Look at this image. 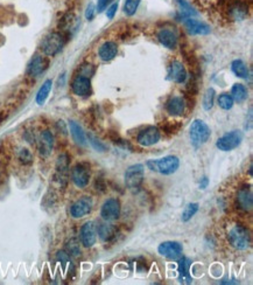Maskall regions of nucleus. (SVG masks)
<instances>
[{
  "instance_id": "a19ab883",
  "label": "nucleus",
  "mask_w": 253,
  "mask_h": 285,
  "mask_svg": "<svg viewBox=\"0 0 253 285\" xmlns=\"http://www.w3.org/2000/svg\"><path fill=\"white\" fill-rule=\"evenodd\" d=\"M56 259L61 263V266L64 268V269H66L68 266H71L70 255L66 252V250H60V252H57Z\"/></svg>"
},
{
  "instance_id": "a211bd4d",
  "label": "nucleus",
  "mask_w": 253,
  "mask_h": 285,
  "mask_svg": "<svg viewBox=\"0 0 253 285\" xmlns=\"http://www.w3.org/2000/svg\"><path fill=\"white\" fill-rule=\"evenodd\" d=\"M188 79V73L184 64L179 60H173L168 67V80L174 83L182 84Z\"/></svg>"
},
{
  "instance_id": "1a4fd4ad",
  "label": "nucleus",
  "mask_w": 253,
  "mask_h": 285,
  "mask_svg": "<svg viewBox=\"0 0 253 285\" xmlns=\"http://www.w3.org/2000/svg\"><path fill=\"white\" fill-rule=\"evenodd\" d=\"M160 138H161V132L160 129L153 125L143 128L142 130L139 131L138 136H136V142L140 146L143 147H149L155 145L156 142H159Z\"/></svg>"
},
{
  "instance_id": "6ab92c4d",
  "label": "nucleus",
  "mask_w": 253,
  "mask_h": 285,
  "mask_svg": "<svg viewBox=\"0 0 253 285\" xmlns=\"http://www.w3.org/2000/svg\"><path fill=\"white\" fill-rule=\"evenodd\" d=\"M71 90L76 96L88 97L91 95V81L89 77L83 75H76L71 82Z\"/></svg>"
},
{
  "instance_id": "58836bf2",
  "label": "nucleus",
  "mask_w": 253,
  "mask_h": 285,
  "mask_svg": "<svg viewBox=\"0 0 253 285\" xmlns=\"http://www.w3.org/2000/svg\"><path fill=\"white\" fill-rule=\"evenodd\" d=\"M161 128L162 130L167 132V134L169 135H173V134H177L179 130L181 129V123L179 122H170V121H165L163 123L161 124Z\"/></svg>"
},
{
  "instance_id": "c756f323",
  "label": "nucleus",
  "mask_w": 253,
  "mask_h": 285,
  "mask_svg": "<svg viewBox=\"0 0 253 285\" xmlns=\"http://www.w3.org/2000/svg\"><path fill=\"white\" fill-rule=\"evenodd\" d=\"M231 70L236 76L241 77V79H248V77L250 76L249 68L244 63V61H242V60L237 59V60L232 61Z\"/></svg>"
},
{
  "instance_id": "a18cd8bd",
  "label": "nucleus",
  "mask_w": 253,
  "mask_h": 285,
  "mask_svg": "<svg viewBox=\"0 0 253 285\" xmlns=\"http://www.w3.org/2000/svg\"><path fill=\"white\" fill-rule=\"evenodd\" d=\"M96 11H97V9H96L94 4L89 5L88 7H87V11H85V18H87V20H89V21H91V20L94 19Z\"/></svg>"
},
{
  "instance_id": "de8ad7c7",
  "label": "nucleus",
  "mask_w": 253,
  "mask_h": 285,
  "mask_svg": "<svg viewBox=\"0 0 253 285\" xmlns=\"http://www.w3.org/2000/svg\"><path fill=\"white\" fill-rule=\"evenodd\" d=\"M209 178H208V176H203L200 181V189H206L208 186H209Z\"/></svg>"
},
{
  "instance_id": "473e14b6",
  "label": "nucleus",
  "mask_w": 253,
  "mask_h": 285,
  "mask_svg": "<svg viewBox=\"0 0 253 285\" xmlns=\"http://www.w3.org/2000/svg\"><path fill=\"white\" fill-rule=\"evenodd\" d=\"M176 4L179 6V9L184 18H191V16L196 15L197 12L191 6L187 0H176Z\"/></svg>"
},
{
  "instance_id": "4c0bfd02",
  "label": "nucleus",
  "mask_w": 253,
  "mask_h": 285,
  "mask_svg": "<svg viewBox=\"0 0 253 285\" xmlns=\"http://www.w3.org/2000/svg\"><path fill=\"white\" fill-rule=\"evenodd\" d=\"M140 1L141 0H126L124 4V13L126 15L132 16L135 14L136 9H138Z\"/></svg>"
},
{
  "instance_id": "9d476101",
  "label": "nucleus",
  "mask_w": 253,
  "mask_h": 285,
  "mask_svg": "<svg viewBox=\"0 0 253 285\" xmlns=\"http://www.w3.org/2000/svg\"><path fill=\"white\" fill-rule=\"evenodd\" d=\"M122 213L121 201L116 198H110L105 200L101 208V216L104 221L111 222L119 219Z\"/></svg>"
},
{
  "instance_id": "4468645a",
  "label": "nucleus",
  "mask_w": 253,
  "mask_h": 285,
  "mask_svg": "<svg viewBox=\"0 0 253 285\" xmlns=\"http://www.w3.org/2000/svg\"><path fill=\"white\" fill-rule=\"evenodd\" d=\"M48 67H49L48 57L41 55V54H36L32 57L28 66H27V75L30 77H39L48 69Z\"/></svg>"
},
{
  "instance_id": "393cba45",
  "label": "nucleus",
  "mask_w": 253,
  "mask_h": 285,
  "mask_svg": "<svg viewBox=\"0 0 253 285\" xmlns=\"http://www.w3.org/2000/svg\"><path fill=\"white\" fill-rule=\"evenodd\" d=\"M118 54V45L115 41H105L103 45L99 47L98 56L102 61L114 60Z\"/></svg>"
},
{
  "instance_id": "bb28decb",
  "label": "nucleus",
  "mask_w": 253,
  "mask_h": 285,
  "mask_svg": "<svg viewBox=\"0 0 253 285\" xmlns=\"http://www.w3.org/2000/svg\"><path fill=\"white\" fill-rule=\"evenodd\" d=\"M69 130L71 134V137H73L74 142H76L80 146H85L87 145V137H85V134L83 131V129L77 122L70 121L69 122Z\"/></svg>"
},
{
  "instance_id": "39448f33",
  "label": "nucleus",
  "mask_w": 253,
  "mask_h": 285,
  "mask_svg": "<svg viewBox=\"0 0 253 285\" xmlns=\"http://www.w3.org/2000/svg\"><path fill=\"white\" fill-rule=\"evenodd\" d=\"M125 186L133 193H136L142 186L145 178V166L142 164L131 165L125 171Z\"/></svg>"
},
{
  "instance_id": "f704fd0d",
  "label": "nucleus",
  "mask_w": 253,
  "mask_h": 285,
  "mask_svg": "<svg viewBox=\"0 0 253 285\" xmlns=\"http://www.w3.org/2000/svg\"><path fill=\"white\" fill-rule=\"evenodd\" d=\"M198 208H200V205L197 202H191L188 203L186 206V208L183 209L182 215H181V220L182 222H188L189 220L194 218V215L198 212Z\"/></svg>"
},
{
  "instance_id": "423d86ee",
  "label": "nucleus",
  "mask_w": 253,
  "mask_h": 285,
  "mask_svg": "<svg viewBox=\"0 0 253 285\" xmlns=\"http://www.w3.org/2000/svg\"><path fill=\"white\" fill-rule=\"evenodd\" d=\"M71 180L78 188H85L91 179V166L89 162L81 161L71 168Z\"/></svg>"
},
{
  "instance_id": "4be33fe9",
  "label": "nucleus",
  "mask_w": 253,
  "mask_h": 285,
  "mask_svg": "<svg viewBox=\"0 0 253 285\" xmlns=\"http://www.w3.org/2000/svg\"><path fill=\"white\" fill-rule=\"evenodd\" d=\"M156 38H158L159 42L163 47H166V48L175 49L177 47V36L175 32H173L172 29H160L158 34H156Z\"/></svg>"
},
{
  "instance_id": "5701e85b",
  "label": "nucleus",
  "mask_w": 253,
  "mask_h": 285,
  "mask_svg": "<svg viewBox=\"0 0 253 285\" xmlns=\"http://www.w3.org/2000/svg\"><path fill=\"white\" fill-rule=\"evenodd\" d=\"M97 235L99 236L102 242H111V241L115 240L116 235H117V227L105 221L104 223H101V225L97 226Z\"/></svg>"
},
{
  "instance_id": "72a5a7b5",
  "label": "nucleus",
  "mask_w": 253,
  "mask_h": 285,
  "mask_svg": "<svg viewBox=\"0 0 253 285\" xmlns=\"http://www.w3.org/2000/svg\"><path fill=\"white\" fill-rule=\"evenodd\" d=\"M215 97H216V91L213 88L206 90V93L203 95V100H202V105H203L204 110L209 111L213 109L214 103H215Z\"/></svg>"
},
{
  "instance_id": "2f4dec72",
  "label": "nucleus",
  "mask_w": 253,
  "mask_h": 285,
  "mask_svg": "<svg viewBox=\"0 0 253 285\" xmlns=\"http://www.w3.org/2000/svg\"><path fill=\"white\" fill-rule=\"evenodd\" d=\"M66 252L73 257L81 256V244L76 237H71L66 243Z\"/></svg>"
},
{
  "instance_id": "f8f14e48",
  "label": "nucleus",
  "mask_w": 253,
  "mask_h": 285,
  "mask_svg": "<svg viewBox=\"0 0 253 285\" xmlns=\"http://www.w3.org/2000/svg\"><path fill=\"white\" fill-rule=\"evenodd\" d=\"M158 253L170 261H177L182 256L183 246L176 241H166L158 247Z\"/></svg>"
},
{
  "instance_id": "f257e3e1",
  "label": "nucleus",
  "mask_w": 253,
  "mask_h": 285,
  "mask_svg": "<svg viewBox=\"0 0 253 285\" xmlns=\"http://www.w3.org/2000/svg\"><path fill=\"white\" fill-rule=\"evenodd\" d=\"M228 241L236 250H248L252 243L251 233L246 227L237 223L229 230Z\"/></svg>"
},
{
  "instance_id": "09e8293b",
  "label": "nucleus",
  "mask_w": 253,
  "mask_h": 285,
  "mask_svg": "<svg viewBox=\"0 0 253 285\" xmlns=\"http://www.w3.org/2000/svg\"><path fill=\"white\" fill-rule=\"evenodd\" d=\"M0 175H1V168H0Z\"/></svg>"
},
{
  "instance_id": "6e6552de",
  "label": "nucleus",
  "mask_w": 253,
  "mask_h": 285,
  "mask_svg": "<svg viewBox=\"0 0 253 285\" xmlns=\"http://www.w3.org/2000/svg\"><path fill=\"white\" fill-rule=\"evenodd\" d=\"M70 157L68 153H61L56 159L55 164V181L60 186L64 187L68 184V175H69Z\"/></svg>"
},
{
  "instance_id": "e433bc0d",
  "label": "nucleus",
  "mask_w": 253,
  "mask_h": 285,
  "mask_svg": "<svg viewBox=\"0 0 253 285\" xmlns=\"http://www.w3.org/2000/svg\"><path fill=\"white\" fill-rule=\"evenodd\" d=\"M217 104L220 105V108H222L223 110H231L232 107H234V104H235V101H234V98H232L230 94L224 93V94H222V95H220V96H218Z\"/></svg>"
},
{
  "instance_id": "79ce46f5",
  "label": "nucleus",
  "mask_w": 253,
  "mask_h": 285,
  "mask_svg": "<svg viewBox=\"0 0 253 285\" xmlns=\"http://www.w3.org/2000/svg\"><path fill=\"white\" fill-rule=\"evenodd\" d=\"M94 74H95V68L92 64H82L80 67V73H78V75H83L90 79Z\"/></svg>"
},
{
  "instance_id": "ea45409f",
  "label": "nucleus",
  "mask_w": 253,
  "mask_h": 285,
  "mask_svg": "<svg viewBox=\"0 0 253 285\" xmlns=\"http://www.w3.org/2000/svg\"><path fill=\"white\" fill-rule=\"evenodd\" d=\"M88 139H89V142H90V144H91V146L95 148L96 151H98V152H105L108 150L107 146H105V144H103L101 141H98L97 137H95L94 135L92 134H89L88 135Z\"/></svg>"
},
{
  "instance_id": "ddd939ff",
  "label": "nucleus",
  "mask_w": 253,
  "mask_h": 285,
  "mask_svg": "<svg viewBox=\"0 0 253 285\" xmlns=\"http://www.w3.org/2000/svg\"><path fill=\"white\" fill-rule=\"evenodd\" d=\"M228 14L235 21H243L249 16V4L246 0H232L229 2Z\"/></svg>"
},
{
  "instance_id": "a878e982",
  "label": "nucleus",
  "mask_w": 253,
  "mask_h": 285,
  "mask_svg": "<svg viewBox=\"0 0 253 285\" xmlns=\"http://www.w3.org/2000/svg\"><path fill=\"white\" fill-rule=\"evenodd\" d=\"M77 25H78V20L73 13H67V14H64L59 21V28L61 30V33H63L64 35L73 33L74 30L77 28Z\"/></svg>"
},
{
  "instance_id": "f03ea898",
  "label": "nucleus",
  "mask_w": 253,
  "mask_h": 285,
  "mask_svg": "<svg viewBox=\"0 0 253 285\" xmlns=\"http://www.w3.org/2000/svg\"><path fill=\"white\" fill-rule=\"evenodd\" d=\"M66 35L61 32H52L47 34L40 43V49L46 56H55L63 49L66 45Z\"/></svg>"
},
{
  "instance_id": "7c9ffc66",
  "label": "nucleus",
  "mask_w": 253,
  "mask_h": 285,
  "mask_svg": "<svg viewBox=\"0 0 253 285\" xmlns=\"http://www.w3.org/2000/svg\"><path fill=\"white\" fill-rule=\"evenodd\" d=\"M181 53L183 54L184 60H186L187 63L189 64L190 69L193 70V71L198 70L197 59H196V56H195V54L193 53V50H191V49L189 48V47L183 46V48H181Z\"/></svg>"
},
{
  "instance_id": "2eb2a0df",
  "label": "nucleus",
  "mask_w": 253,
  "mask_h": 285,
  "mask_svg": "<svg viewBox=\"0 0 253 285\" xmlns=\"http://www.w3.org/2000/svg\"><path fill=\"white\" fill-rule=\"evenodd\" d=\"M81 243L84 248L94 247L97 242V226L94 221L85 222L80 230Z\"/></svg>"
},
{
  "instance_id": "b1692460",
  "label": "nucleus",
  "mask_w": 253,
  "mask_h": 285,
  "mask_svg": "<svg viewBox=\"0 0 253 285\" xmlns=\"http://www.w3.org/2000/svg\"><path fill=\"white\" fill-rule=\"evenodd\" d=\"M190 267H191V261L187 257L181 256L177 260V271H179V280L181 283L191 284V275H190Z\"/></svg>"
},
{
  "instance_id": "dca6fc26",
  "label": "nucleus",
  "mask_w": 253,
  "mask_h": 285,
  "mask_svg": "<svg viewBox=\"0 0 253 285\" xmlns=\"http://www.w3.org/2000/svg\"><path fill=\"white\" fill-rule=\"evenodd\" d=\"M54 144H55V141H54L52 131L43 130L41 132L39 138H37V151H39L41 157H49L54 150Z\"/></svg>"
},
{
  "instance_id": "f3484780",
  "label": "nucleus",
  "mask_w": 253,
  "mask_h": 285,
  "mask_svg": "<svg viewBox=\"0 0 253 285\" xmlns=\"http://www.w3.org/2000/svg\"><path fill=\"white\" fill-rule=\"evenodd\" d=\"M236 203H237L238 208L243 210V212H251L253 206L251 185H244L238 189L237 196H236Z\"/></svg>"
},
{
  "instance_id": "20e7f679",
  "label": "nucleus",
  "mask_w": 253,
  "mask_h": 285,
  "mask_svg": "<svg viewBox=\"0 0 253 285\" xmlns=\"http://www.w3.org/2000/svg\"><path fill=\"white\" fill-rule=\"evenodd\" d=\"M190 136V142L191 145L195 148H198L203 146L206 142H208L211 137V131L210 128L208 127V124L202 120H195L190 125L189 130Z\"/></svg>"
},
{
  "instance_id": "7ed1b4c3",
  "label": "nucleus",
  "mask_w": 253,
  "mask_h": 285,
  "mask_svg": "<svg viewBox=\"0 0 253 285\" xmlns=\"http://www.w3.org/2000/svg\"><path fill=\"white\" fill-rule=\"evenodd\" d=\"M146 166L153 172H158L162 175H170L179 169L180 159L176 155H166L163 158L148 160Z\"/></svg>"
},
{
  "instance_id": "c9c22d12",
  "label": "nucleus",
  "mask_w": 253,
  "mask_h": 285,
  "mask_svg": "<svg viewBox=\"0 0 253 285\" xmlns=\"http://www.w3.org/2000/svg\"><path fill=\"white\" fill-rule=\"evenodd\" d=\"M16 158H18L20 164L22 165H30L34 160L33 153L26 147H20L16 151Z\"/></svg>"
},
{
  "instance_id": "9b49d317",
  "label": "nucleus",
  "mask_w": 253,
  "mask_h": 285,
  "mask_svg": "<svg viewBox=\"0 0 253 285\" xmlns=\"http://www.w3.org/2000/svg\"><path fill=\"white\" fill-rule=\"evenodd\" d=\"M94 207V200L91 196L84 195L75 201L70 207V215L74 219H82L91 213Z\"/></svg>"
},
{
  "instance_id": "c85d7f7f",
  "label": "nucleus",
  "mask_w": 253,
  "mask_h": 285,
  "mask_svg": "<svg viewBox=\"0 0 253 285\" xmlns=\"http://www.w3.org/2000/svg\"><path fill=\"white\" fill-rule=\"evenodd\" d=\"M52 88H53V81L52 80H46L43 82L42 86L37 91L36 94V97H35V101L37 105H43L46 103L48 96H49L50 91H52Z\"/></svg>"
},
{
  "instance_id": "49530a36",
  "label": "nucleus",
  "mask_w": 253,
  "mask_h": 285,
  "mask_svg": "<svg viewBox=\"0 0 253 285\" xmlns=\"http://www.w3.org/2000/svg\"><path fill=\"white\" fill-rule=\"evenodd\" d=\"M110 1H111V0H98V2H97V11L99 13L103 12L104 9L108 7V5L110 4Z\"/></svg>"
},
{
  "instance_id": "412c9836",
  "label": "nucleus",
  "mask_w": 253,
  "mask_h": 285,
  "mask_svg": "<svg viewBox=\"0 0 253 285\" xmlns=\"http://www.w3.org/2000/svg\"><path fill=\"white\" fill-rule=\"evenodd\" d=\"M183 25L191 35H208L211 33V28L207 23L193 18H183Z\"/></svg>"
},
{
  "instance_id": "0eeeda50",
  "label": "nucleus",
  "mask_w": 253,
  "mask_h": 285,
  "mask_svg": "<svg viewBox=\"0 0 253 285\" xmlns=\"http://www.w3.org/2000/svg\"><path fill=\"white\" fill-rule=\"evenodd\" d=\"M243 142V134L239 130H234L228 132L217 139L216 146L218 150L223 152H229L237 148Z\"/></svg>"
},
{
  "instance_id": "37998d69",
  "label": "nucleus",
  "mask_w": 253,
  "mask_h": 285,
  "mask_svg": "<svg viewBox=\"0 0 253 285\" xmlns=\"http://www.w3.org/2000/svg\"><path fill=\"white\" fill-rule=\"evenodd\" d=\"M117 11H118V2H114V4H112L111 6H109L108 9H107L108 19H110V20L114 19Z\"/></svg>"
},
{
  "instance_id": "c03bdc74",
  "label": "nucleus",
  "mask_w": 253,
  "mask_h": 285,
  "mask_svg": "<svg viewBox=\"0 0 253 285\" xmlns=\"http://www.w3.org/2000/svg\"><path fill=\"white\" fill-rule=\"evenodd\" d=\"M95 188L99 192H104L107 189V184L104 182V179L102 176H97L95 181Z\"/></svg>"
},
{
  "instance_id": "cd10ccee",
  "label": "nucleus",
  "mask_w": 253,
  "mask_h": 285,
  "mask_svg": "<svg viewBox=\"0 0 253 285\" xmlns=\"http://www.w3.org/2000/svg\"><path fill=\"white\" fill-rule=\"evenodd\" d=\"M230 95L232 96V98H234L235 102H237V103H242V102L248 100L249 90H248V88L244 86V84L236 83L231 88V94Z\"/></svg>"
},
{
  "instance_id": "aec40b11",
  "label": "nucleus",
  "mask_w": 253,
  "mask_h": 285,
  "mask_svg": "<svg viewBox=\"0 0 253 285\" xmlns=\"http://www.w3.org/2000/svg\"><path fill=\"white\" fill-rule=\"evenodd\" d=\"M187 102L184 97L179 96V95H174L167 101L166 110L170 116L173 117H181L186 113Z\"/></svg>"
}]
</instances>
